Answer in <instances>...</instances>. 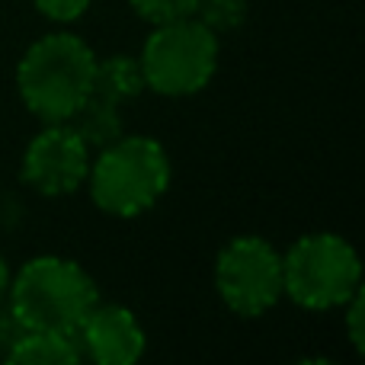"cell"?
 Listing matches in <instances>:
<instances>
[{
    "instance_id": "8",
    "label": "cell",
    "mask_w": 365,
    "mask_h": 365,
    "mask_svg": "<svg viewBox=\"0 0 365 365\" xmlns=\"http://www.w3.org/2000/svg\"><path fill=\"white\" fill-rule=\"evenodd\" d=\"M81 353L100 365H132L145 356V330L125 304H100L90 308L77 330Z\"/></svg>"
},
{
    "instance_id": "7",
    "label": "cell",
    "mask_w": 365,
    "mask_h": 365,
    "mask_svg": "<svg viewBox=\"0 0 365 365\" xmlns=\"http://www.w3.org/2000/svg\"><path fill=\"white\" fill-rule=\"evenodd\" d=\"M90 148L68 122H48L23 154V180L42 195H68L87 182Z\"/></svg>"
},
{
    "instance_id": "16",
    "label": "cell",
    "mask_w": 365,
    "mask_h": 365,
    "mask_svg": "<svg viewBox=\"0 0 365 365\" xmlns=\"http://www.w3.org/2000/svg\"><path fill=\"white\" fill-rule=\"evenodd\" d=\"M10 269H6V263H4V257H0V298L6 295V289H10Z\"/></svg>"
},
{
    "instance_id": "6",
    "label": "cell",
    "mask_w": 365,
    "mask_h": 365,
    "mask_svg": "<svg viewBox=\"0 0 365 365\" xmlns=\"http://www.w3.org/2000/svg\"><path fill=\"white\" fill-rule=\"evenodd\" d=\"M218 295L234 314L259 317L282 298V253L263 237H234L215 263Z\"/></svg>"
},
{
    "instance_id": "1",
    "label": "cell",
    "mask_w": 365,
    "mask_h": 365,
    "mask_svg": "<svg viewBox=\"0 0 365 365\" xmlns=\"http://www.w3.org/2000/svg\"><path fill=\"white\" fill-rule=\"evenodd\" d=\"M96 55L81 36L51 32L29 45L16 68L26 109L42 122H68L93 93Z\"/></svg>"
},
{
    "instance_id": "11",
    "label": "cell",
    "mask_w": 365,
    "mask_h": 365,
    "mask_svg": "<svg viewBox=\"0 0 365 365\" xmlns=\"http://www.w3.org/2000/svg\"><path fill=\"white\" fill-rule=\"evenodd\" d=\"M68 125L81 135L87 148H106V145H113L119 135H125L119 106L100 100V96H90V100L68 119Z\"/></svg>"
},
{
    "instance_id": "12",
    "label": "cell",
    "mask_w": 365,
    "mask_h": 365,
    "mask_svg": "<svg viewBox=\"0 0 365 365\" xmlns=\"http://www.w3.org/2000/svg\"><path fill=\"white\" fill-rule=\"evenodd\" d=\"M192 16L208 26L215 36H221V32L237 29L247 19V0H199Z\"/></svg>"
},
{
    "instance_id": "2",
    "label": "cell",
    "mask_w": 365,
    "mask_h": 365,
    "mask_svg": "<svg viewBox=\"0 0 365 365\" xmlns=\"http://www.w3.org/2000/svg\"><path fill=\"white\" fill-rule=\"evenodd\" d=\"M10 314L23 330L77 336L100 292L96 282L64 257H36L10 279Z\"/></svg>"
},
{
    "instance_id": "14",
    "label": "cell",
    "mask_w": 365,
    "mask_h": 365,
    "mask_svg": "<svg viewBox=\"0 0 365 365\" xmlns=\"http://www.w3.org/2000/svg\"><path fill=\"white\" fill-rule=\"evenodd\" d=\"M343 308H346L349 343L356 346V353H365V295H362V285L349 295V302L343 304Z\"/></svg>"
},
{
    "instance_id": "10",
    "label": "cell",
    "mask_w": 365,
    "mask_h": 365,
    "mask_svg": "<svg viewBox=\"0 0 365 365\" xmlns=\"http://www.w3.org/2000/svg\"><path fill=\"white\" fill-rule=\"evenodd\" d=\"M148 90L145 83V71H141V61L132 55H113L106 61H96L93 71V93L106 103H115L122 106L125 100H135Z\"/></svg>"
},
{
    "instance_id": "4",
    "label": "cell",
    "mask_w": 365,
    "mask_h": 365,
    "mask_svg": "<svg viewBox=\"0 0 365 365\" xmlns=\"http://www.w3.org/2000/svg\"><path fill=\"white\" fill-rule=\"evenodd\" d=\"M359 285V253L340 234H304L282 257V295H289L298 308H343Z\"/></svg>"
},
{
    "instance_id": "5",
    "label": "cell",
    "mask_w": 365,
    "mask_h": 365,
    "mask_svg": "<svg viewBox=\"0 0 365 365\" xmlns=\"http://www.w3.org/2000/svg\"><path fill=\"white\" fill-rule=\"evenodd\" d=\"M148 90L164 96L199 93L218 68V36L195 16L154 26L141 51Z\"/></svg>"
},
{
    "instance_id": "13",
    "label": "cell",
    "mask_w": 365,
    "mask_h": 365,
    "mask_svg": "<svg viewBox=\"0 0 365 365\" xmlns=\"http://www.w3.org/2000/svg\"><path fill=\"white\" fill-rule=\"evenodd\" d=\"M135 6L141 19L160 26V23H173V19H186L195 13L199 0H128Z\"/></svg>"
},
{
    "instance_id": "15",
    "label": "cell",
    "mask_w": 365,
    "mask_h": 365,
    "mask_svg": "<svg viewBox=\"0 0 365 365\" xmlns=\"http://www.w3.org/2000/svg\"><path fill=\"white\" fill-rule=\"evenodd\" d=\"M36 6L42 16L55 19V23H74L87 13L90 0H36Z\"/></svg>"
},
{
    "instance_id": "9",
    "label": "cell",
    "mask_w": 365,
    "mask_h": 365,
    "mask_svg": "<svg viewBox=\"0 0 365 365\" xmlns=\"http://www.w3.org/2000/svg\"><path fill=\"white\" fill-rule=\"evenodd\" d=\"M6 359L13 365H74L83 359L77 336L48 334V330H23L10 346Z\"/></svg>"
},
{
    "instance_id": "3",
    "label": "cell",
    "mask_w": 365,
    "mask_h": 365,
    "mask_svg": "<svg viewBox=\"0 0 365 365\" xmlns=\"http://www.w3.org/2000/svg\"><path fill=\"white\" fill-rule=\"evenodd\" d=\"M90 195L106 215L135 218L170 186V158L148 135H119L90 164Z\"/></svg>"
}]
</instances>
